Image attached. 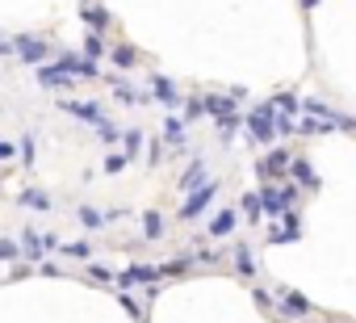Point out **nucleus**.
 Instances as JSON below:
<instances>
[{
	"instance_id": "1",
	"label": "nucleus",
	"mask_w": 356,
	"mask_h": 323,
	"mask_svg": "<svg viewBox=\"0 0 356 323\" xmlns=\"http://www.w3.org/2000/svg\"><path fill=\"white\" fill-rule=\"evenodd\" d=\"M281 113L273 109V105H256L248 118H243V126H248V139L252 143H264V147H273V139L281 134V122H277Z\"/></svg>"
},
{
	"instance_id": "2",
	"label": "nucleus",
	"mask_w": 356,
	"mask_h": 323,
	"mask_svg": "<svg viewBox=\"0 0 356 323\" xmlns=\"http://www.w3.org/2000/svg\"><path fill=\"white\" fill-rule=\"evenodd\" d=\"M293 202H298V185H264V189H260L264 219H281V214H289Z\"/></svg>"
},
{
	"instance_id": "3",
	"label": "nucleus",
	"mask_w": 356,
	"mask_h": 323,
	"mask_svg": "<svg viewBox=\"0 0 356 323\" xmlns=\"http://www.w3.org/2000/svg\"><path fill=\"white\" fill-rule=\"evenodd\" d=\"M214 198H218V181H206L197 194H189V198H185V206H181V219H185V223H193L197 214H206V206H210Z\"/></svg>"
},
{
	"instance_id": "4",
	"label": "nucleus",
	"mask_w": 356,
	"mask_h": 323,
	"mask_svg": "<svg viewBox=\"0 0 356 323\" xmlns=\"http://www.w3.org/2000/svg\"><path fill=\"white\" fill-rule=\"evenodd\" d=\"M17 59H22V63L42 68V63L51 59V47H47L42 38H34V34H17Z\"/></svg>"
},
{
	"instance_id": "5",
	"label": "nucleus",
	"mask_w": 356,
	"mask_h": 323,
	"mask_svg": "<svg viewBox=\"0 0 356 323\" xmlns=\"http://www.w3.org/2000/svg\"><path fill=\"white\" fill-rule=\"evenodd\" d=\"M59 248V235H38V231H22V256L26 260H42L47 252Z\"/></svg>"
},
{
	"instance_id": "6",
	"label": "nucleus",
	"mask_w": 356,
	"mask_h": 323,
	"mask_svg": "<svg viewBox=\"0 0 356 323\" xmlns=\"http://www.w3.org/2000/svg\"><path fill=\"white\" fill-rule=\"evenodd\" d=\"M159 277H163V269H155V265H130V269L118 273V285L122 290H134V285H155Z\"/></svg>"
},
{
	"instance_id": "7",
	"label": "nucleus",
	"mask_w": 356,
	"mask_h": 323,
	"mask_svg": "<svg viewBox=\"0 0 356 323\" xmlns=\"http://www.w3.org/2000/svg\"><path fill=\"white\" fill-rule=\"evenodd\" d=\"M55 63H59L63 72H72L76 80H92V76H97V63H92V59H80L76 51H59V59H55Z\"/></svg>"
},
{
	"instance_id": "8",
	"label": "nucleus",
	"mask_w": 356,
	"mask_h": 323,
	"mask_svg": "<svg viewBox=\"0 0 356 323\" xmlns=\"http://www.w3.org/2000/svg\"><path fill=\"white\" fill-rule=\"evenodd\" d=\"M38 84L55 93V88H72V84H76V76H72V72H63L59 63H42V68H38Z\"/></svg>"
},
{
	"instance_id": "9",
	"label": "nucleus",
	"mask_w": 356,
	"mask_h": 323,
	"mask_svg": "<svg viewBox=\"0 0 356 323\" xmlns=\"http://www.w3.org/2000/svg\"><path fill=\"white\" fill-rule=\"evenodd\" d=\"M67 113H76V122H88V126H105V109L97 101H63Z\"/></svg>"
},
{
	"instance_id": "10",
	"label": "nucleus",
	"mask_w": 356,
	"mask_h": 323,
	"mask_svg": "<svg viewBox=\"0 0 356 323\" xmlns=\"http://www.w3.org/2000/svg\"><path fill=\"white\" fill-rule=\"evenodd\" d=\"M285 168H293L289 147H273V151L260 159V177H277V173H285Z\"/></svg>"
},
{
	"instance_id": "11",
	"label": "nucleus",
	"mask_w": 356,
	"mask_h": 323,
	"mask_svg": "<svg viewBox=\"0 0 356 323\" xmlns=\"http://www.w3.org/2000/svg\"><path fill=\"white\" fill-rule=\"evenodd\" d=\"M302 235V223H298V214L289 210V214H281V223L277 227H268V244H289V239H298Z\"/></svg>"
},
{
	"instance_id": "12",
	"label": "nucleus",
	"mask_w": 356,
	"mask_h": 323,
	"mask_svg": "<svg viewBox=\"0 0 356 323\" xmlns=\"http://www.w3.org/2000/svg\"><path fill=\"white\" fill-rule=\"evenodd\" d=\"M277 306L293 319H306L310 315V298L306 294H293V290H277Z\"/></svg>"
},
{
	"instance_id": "13",
	"label": "nucleus",
	"mask_w": 356,
	"mask_h": 323,
	"mask_svg": "<svg viewBox=\"0 0 356 323\" xmlns=\"http://www.w3.org/2000/svg\"><path fill=\"white\" fill-rule=\"evenodd\" d=\"M147 84H151L147 93H151L155 101H163V105H181V88H176V84H172L168 76H151Z\"/></svg>"
},
{
	"instance_id": "14",
	"label": "nucleus",
	"mask_w": 356,
	"mask_h": 323,
	"mask_svg": "<svg viewBox=\"0 0 356 323\" xmlns=\"http://www.w3.org/2000/svg\"><path fill=\"white\" fill-rule=\"evenodd\" d=\"M206 181H210V177H206V159H193V164L185 168V177H181V194L189 198V194H197Z\"/></svg>"
},
{
	"instance_id": "15",
	"label": "nucleus",
	"mask_w": 356,
	"mask_h": 323,
	"mask_svg": "<svg viewBox=\"0 0 356 323\" xmlns=\"http://www.w3.org/2000/svg\"><path fill=\"white\" fill-rule=\"evenodd\" d=\"M235 227H239V210H218V214L210 219V235H214V239H227Z\"/></svg>"
},
{
	"instance_id": "16",
	"label": "nucleus",
	"mask_w": 356,
	"mask_h": 323,
	"mask_svg": "<svg viewBox=\"0 0 356 323\" xmlns=\"http://www.w3.org/2000/svg\"><path fill=\"white\" fill-rule=\"evenodd\" d=\"M185 126H189V122H185V118H176V113H168V118H163V139H168L176 151L185 147Z\"/></svg>"
},
{
	"instance_id": "17",
	"label": "nucleus",
	"mask_w": 356,
	"mask_h": 323,
	"mask_svg": "<svg viewBox=\"0 0 356 323\" xmlns=\"http://www.w3.org/2000/svg\"><path fill=\"white\" fill-rule=\"evenodd\" d=\"M289 173H293V181H298V185H306V189H318V173L310 168V159L293 155V168H289Z\"/></svg>"
},
{
	"instance_id": "18",
	"label": "nucleus",
	"mask_w": 356,
	"mask_h": 323,
	"mask_svg": "<svg viewBox=\"0 0 356 323\" xmlns=\"http://www.w3.org/2000/svg\"><path fill=\"white\" fill-rule=\"evenodd\" d=\"M17 202H22L26 210H51V206H55L42 189H22V194H17Z\"/></svg>"
},
{
	"instance_id": "19",
	"label": "nucleus",
	"mask_w": 356,
	"mask_h": 323,
	"mask_svg": "<svg viewBox=\"0 0 356 323\" xmlns=\"http://www.w3.org/2000/svg\"><path fill=\"white\" fill-rule=\"evenodd\" d=\"M76 223H80L84 231H97V227H105L109 219H105L101 210H92V206H80V210H76Z\"/></svg>"
},
{
	"instance_id": "20",
	"label": "nucleus",
	"mask_w": 356,
	"mask_h": 323,
	"mask_svg": "<svg viewBox=\"0 0 356 323\" xmlns=\"http://www.w3.org/2000/svg\"><path fill=\"white\" fill-rule=\"evenodd\" d=\"M109 26V9H84V30L88 34H101Z\"/></svg>"
},
{
	"instance_id": "21",
	"label": "nucleus",
	"mask_w": 356,
	"mask_h": 323,
	"mask_svg": "<svg viewBox=\"0 0 356 323\" xmlns=\"http://www.w3.org/2000/svg\"><path fill=\"white\" fill-rule=\"evenodd\" d=\"M113 97H118V101H126V105H138V101H147L151 93H134V88H130V80H113Z\"/></svg>"
},
{
	"instance_id": "22",
	"label": "nucleus",
	"mask_w": 356,
	"mask_h": 323,
	"mask_svg": "<svg viewBox=\"0 0 356 323\" xmlns=\"http://www.w3.org/2000/svg\"><path fill=\"white\" fill-rule=\"evenodd\" d=\"M109 59H113V63H118V68L126 72V68H134V63H138V51L122 42V47H113V51H109Z\"/></svg>"
},
{
	"instance_id": "23",
	"label": "nucleus",
	"mask_w": 356,
	"mask_h": 323,
	"mask_svg": "<svg viewBox=\"0 0 356 323\" xmlns=\"http://www.w3.org/2000/svg\"><path fill=\"white\" fill-rule=\"evenodd\" d=\"M235 269H239L243 277H252V273H256V256H252V248H248V244H239V248H235Z\"/></svg>"
},
{
	"instance_id": "24",
	"label": "nucleus",
	"mask_w": 356,
	"mask_h": 323,
	"mask_svg": "<svg viewBox=\"0 0 356 323\" xmlns=\"http://www.w3.org/2000/svg\"><path fill=\"white\" fill-rule=\"evenodd\" d=\"M243 214H248V223H264V206H260V194H248V198H243Z\"/></svg>"
},
{
	"instance_id": "25",
	"label": "nucleus",
	"mask_w": 356,
	"mask_h": 323,
	"mask_svg": "<svg viewBox=\"0 0 356 323\" xmlns=\"http://www.w3.org/2000/svg\"><path fill=\"white\" fill-rule=\"evenodd\" d=\"M143 235H147V239H159V235H163V214H155V210L143 214Z\"/></svg>"
},
{
	"instance_id": "26",
	"label": "nucleus",
	"mask_w": 356,
	"mask_h": 323,
	"mask_svg": "<svg viewBox=\"0 0 356 323\" xmlns=\"http://www.w3.org/2000/svg\"><path fill=\"white\" fill-rule=\"evenodd\" d=\"M122 147H126L122 155H126V159H134V155H138V147H143V134H138V130H126V134H122Z\"/></svg>"
},
{
	"instance_id": "27",
	"label": "nucleus",
	"mask_w": 356,
	"mask_h": 323,
	"mask_svg": "<svg viewBox=\"0 0 356 323\" xmlns=\"http://www.w3.org/2000/svg\"><path fill=\"white\" fill-rule=\"evenodd\" d=\"M63 252H67L72 260H92V244H88V239H76V244H67Z\"/></svg>"
},
{
	"instance_id": "28",
	"label": "nucleus",
	"mask_w": 356,
	"mask_h": 323,
	"mask_svg": "<svg viewBox=\"0 0 356 323\" xmlns=\"http://www.w3.org/2000/svg\"><path fill=\"white\" fill-rule=\"evenodd\" d=\"M101 55H105V47H101V34H88V38H84V59H92V63H97Z\"/></svg>"
},
{
	"instance_id": "29",
	"label": "nucleus",
	"mask_w": 356,
	"mask_h": 323,
	"mask_svg": "<svg viewBox=\"0 0 356 323\" xmlns=\"http://www.w3.org/2000/svg\"><path fill=\"white\" fill-rule=\"evenodd\" d=\"M202 113H206V97L185 101V122H202Z\"/></svg>"
},
{
	"instance_id": "30",
	"label": "nucleus",
	"mask_w": 356,
	"mask_h": 323,
	"mask_svg": "<svg viewBox=\"0 0 356 323\" xmlns=\"http://www.w3.org/2000/svg\"><path fill=\"white\" fill-rule=\"evenodd\" d=\"M0 260H9V265L22 260V244L17 239H0Z\"/></svg>"
},
{
	"instance_id": "31",
	"label": "nucleus",
	"mask_w": 356,
	"mask_h": 323,
	"mask_svg": "<svg viewBox=\"0 0 356 323\" xmlns=\"http://www.w3.org/2000/svg\"><path fill=\"white\" fill-rule=\"evenodd\" d=\"M126 164H130V159H126L122 151H113V155H105V173H122Z\"/></svg>"
},
{
	"instance_id": "32",
	"label": "nucleus",
	"mask_w": 356,
	"mask_h": 323,
	"mask_svg": "<svg viewBox=\"0 0 356 323\" xmlns=\"http://www.w3.org/2000/svg\"><path fill=\"white\" fill-rule=\"evenodd\" d=\"M97 134H101V143H118V139H122V130H118L113 122H105V126H97Z\"/></svg>"
},
{
	"instance_id": "33",
	"label": "nucleus",
	"mask_w": 356,
	"mask_h": 323,
	"mask_svg": "<svg viewBox=\"0 0 356 323\" xmlns=\"http://www.w3.org/2000/svg\"><path fill=\"white\" fill-rule=\"evenodd\" d=\"M22 164H26V168L34 164V139H30V134L22 139Z\"/></svg>"
},
{
	"instance_id": "34",
	"label": "nucleus",
	"mask_w": 356,
	"mask_h": 323,
	"mask_svg": "<svg viewBox=\"0 0 356 323\" xmlns=\"http://www.w3.org/2000/svg\"><path fill=\"white\" fill-rule=\"evenodd\" d=\"M13 155H22V147H17V143H0V164H9Z\"/></svg>"
},
{
	"instance_id": "35",
	"label": "nucleus",
	"mask_w": 356,
	"mask_h": 323,
	"mask_svg": "<svg viewBox=\"0 0 356 323\" xmlns=\"http://www.w3.org/2000/svg\"><path fill=\"white\" fill-rule=\"evenodd\" d=\"M88 277H92V281H118V277H113L109 269H101V265H88Z\"/></svg>"
},
{
	"instance_id": "36",
	"label": "nucleus",
	"mask_w": 356,
	"mask_h": 323,
	"mask_svg": "<svg viewBox=\"0 0 356 323\" xmlns=\"http://www.w3.org/2000/svg\"><path fill=\"white\" fill-rule=\"evenodd\" d=\"M0 55H17V38H5V34H0Z\"/></svg>"
},
{
	"instance_id": "37",
	"label": "nucleus",
	"mask_w": 356,
	"mask_h": 323,
	"mask_svg": "<svg viewBox=\"0 0 356 323\" xmlns=\"http://www.w3.org/2000/svg\"><path fill=\"white\" fill-rule=\"evenodd\" d=\"M302 5H306V9H314V5H318V0H302Z\"/></svg>"
}]
</instances>
